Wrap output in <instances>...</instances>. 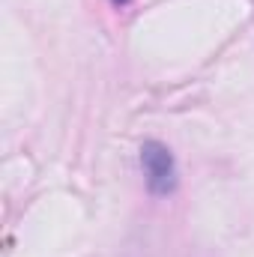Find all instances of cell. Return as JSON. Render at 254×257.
<instances>
[{
    "label": "cell",
    "mask_w": 254,
    "mask_h": 257,
    "mask_svg": "<svg viewBox=\"0 0 254 257\" xmlns=\"http://www.w3.org/2000/svg\"><path fill=\"white\" fill-rule=\"evenodd\" d=\"M141 162H144L147 183H150V189L156 194H168L174 189V183H177V177H174V159H171V153L162 144H156V141L144 144Z\"/></svg>",
    "instance_id": "6da1fadb"
},
{
    "label": "cell",
    "mask_w": 254,
    "mask_h": 257,
    "mask_svg": "<svg viewBox=\"0 0 254 257\" xmlns=\"http://www.w3.org/2000/svg\"><path fill=\"white\" fill-rule=\"evenodd\" d=\"M114 3H117V6H126L129 0H114Z\"/></svg>",
    "instance_id": "7a4b0ae2"
}]
</instances>
